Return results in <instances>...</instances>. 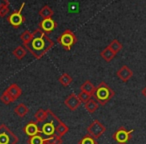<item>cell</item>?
I'll return each instance as SVG.
<instances>
[{
  "instance_id": "1",
  "label": "cell",
  "mask_w": 146,
  "mask_h": 144,
  "mask_svg": "<svg viewBox=\"0 0 146 144\" xmlns=\"http://www.w3.org/2000/svg\"><path fill=\"white\" fill-rule=\"evenodd\" d=\"M54 46V41L51 40L46 33L37 28L32 32V39L30 42L24 45L25 49L29 51L36 59H40Z\"/></svg>"
},
{
  "instance_id": "7",
  "label": "cell",
  "mask_w": 146,
  "mask_h": 144,
  "mask_svg": "<svg viewBox=\"0 0 146 144\" xmlns=\"http://www.w3.org/2000/svg\"><path fill=\"white\" fill-rule=\"evenodd\" d=\"M24 6H25V3H22L18 10L13 11V12L7 17L8 23L12 27H14V28H18V27H20L21 25L25 22V17L22 15V10H23V8H24Z\"/></svg>"
},
{
  "instance_id": "11",
  "label": "cell",
  "mask_w": 146,
  "mask_h": 144,
  "mask_svg": "<svg viewBox=\"0 0 146 144\" xmlns=\"http://www.w3.org/2000/svg\"><path fill=\"white\" fill-rule=\"evenodd\" d=\"M117 77L121 80L122 82H127L130 78L133 76V71L127 66V65H123L121 66L116 72Z\"/></svg>"
},
{
  "instance_id": "23",
  "label": "cell",
  "mask_w": 146,
  "mask_h": 144,
  "mask_svg": "<svg viewBox=\"0 0 146 144\" xmlns=\"http://www.w3.org/2000/svg\"><path fill=\"white\" fill-rule=\"evenodd\" d=\"M68 131H69L68 126H67L63 121L59 122V124L57 125V127H56V134H57V135L60 136V137H62V136L65 135V134H66Z\"/></svg>"
},
{
  "instance_id": "31",
  "label": "cell",
  "mask_w": 146,
  "mask_h": 144,
  "mask_svg": "<svg viewBox=\"0 0 146 144\" xmlns=\"http://www.w3.org/2000/svg\"><path fill=\"white\" fill-rule=\"evenodd\" d=\"M4 6H9V1L8 0H0V8Z\"/></svg>"
},
{
  "instance_id": "27",
  "label": "cell",
  "mask_w": 146,
  "mask_h": 144,
  "mask_svg": "<svg viewBox=\"0 0 146 144\" xmlns=\"http://www.w3.org/2000/svg\"><path fill=\"white\" fill-rule=\"evenodd\" d=\"M45 144H62V138H61L60 136L57 135V134H55V135L52 136V137L46 138Z\"/></svg>"
},
{
  "instance_id": "8",
  "label": "cell",
  "mask_w": 146,
  "mask_h": 144,
  "mask_svg": "<svg viewBox=\"0 0 146 144\" xmlns=\"http://www.w3.org/2000/svg\"><path fill=\"white\" fill-rule=\"evenodd\" d=\"M105 131H106L105 126L99 120H94L87 127V133L89 135H91L92 137H94L95 139H98L99 137H101Z\"/></svg>"
},
{
  "instance_id": "18",
  "label": "cell",
  "mask_w": 146,
  "mask_h": 144,
  "mask_svg": "<svg viewBox=\"0 0 146 144\" xmlns=\"http://www.w3.org/2000/svg\"><path fill=\"white\" fill-rule=\"evenodd\" d=\"M26 52L27 51L24 46H17L16 48L12 51V54L16 59L21 60V59H23L25 56H26Z\"/></svg>"
},
{
  "instance_id": "14",
  "label": "cell",
  "mask_w": 146,
  "mask_h": 144,
  "mask_svg": "<svg viewBox=\"0 0 146 144\" xmlns=\"http://www.w3.org/2000/svg\"><path fill=\"white\" fill-rule=\"evenodd\" d=\"M53 14H54V11H53L52 8H51L50 6H48V5H44V6L39 10V16L42 19L52 18Z\"/></svg>"
},
{
  "instance_id": "2",
  "label": "cell",
  "mask_w": 146,
  "mask_h": 144,
  "mask_svg": "<svg viewBox=\"0 0 146 144\" xmlns=\"http://www.w3.org/2000/svg\"><path fill=\"white\" fill-rule=\"evenodd\" d=\"M114 95H115V92L113 91V89L103 81L100 82L98 86H96L92 94L94 100L101 106H105L113 98Z\"/></svg>"
},
{
  "instance_id": "3",
  "label": "cell",
  "mask_w": 146,
  "mask_h": 144,
  "mask_svg": "<svg viewBox=\"0 0 146 144\" xmlns=\"http://www.w3.org/2000/svg\"><path fill=\"white\" fill-rule=\"evenodd\" d=\"M47 115L40 127V134L44 137H52L56 134V127L61 121L50 109H47Z\"/></svg>"
},
{
  "instance_id": "29",
  "label": "cell",
  "mask_w": 146,
  "mask_h": 144,
  "mask_svg": "<svg viewBox=\"0 0 146 144\" xmlns=\"http://www.w3.org/2000/svg\"><path fill=\"white\" fill-rule=\"evenodd\" d=\"M78 98H79V100L81 101V103H86L87 101H89L90 99H91V95L88 93H86V92H83V91H80V93L78 94Z\"/></svg>"
},
{
  "instance_id": "26",
  "label": "cell",
  "mask_w": 146,
  "mask_h": 144,
  "mask_svg": "<svg viewBox=\"0 0 146 144\" xmlns=\"http://www.w3.org/2000/svg\"><path fill=\"white\" fill-rule=\"evenodd\" d=\"M20 39L23 42V45H26L27 43L30 42V40L32 39V32H30L29 30H25L24 32L20 35Z\"/></svg>"
},
{
  "instance_id": "19",
  "label": "cell",
  "mask_w": 146,
  "mask_h": 144,
  "mask_svg": "<svg viewBox=\"0 0 146 144\" xmlns=\"http://www.w3.org/2000/svg\"><path fill=\"white\" fill-rule=\"evenodd\" d=\"M94 89H95V86L89 81V80H86L81 86H80V91H83V92H86V93L90 94L92 96L94 92Z\"/></svg>"
},
{
  "instance_id": "21",
  "label": "cell",
  "mask_w": 146,
  "mask_h": 144,
  "mask_svg": "<svg viewBox=\"0 0 146 144\" xmlns=\"http://www.w3.org/2000/svg\"><path fill=\"white\" fill-rule=\"evenodd\" d=\"M58 81H59V83H60L62 86H64V87H67V86H69L71 83H72L73 79H72V77H71V76L69 75L68 73H63L62 75H61L60 77L58 78Z\"/></svg>"
},
{
  "instance_id": "9",
  "label": "cell",
  "mask_w": 146,
  "mask_h": 144,
  "mask_svg": "<svg viewBox=\"0 0 146 144\" xmlns=\"http://www.w3.org/2000/svg\"><path fill=\"white\" fill-rule=\"evenodd\" d=\"M64 104L66 105V107H68L71 111H75L76 109L80 107L81 105V101L79 100L78 96L75 93H71L69 94L66 97V99L64 100Z\"/></svg>"
},
{
  "instance_id": "6",
  "label": "cell",
  "mask_w": 146,
  "mask_h": 144,
  "mask_svg": "<svg viewBox=\"0 0 146 144\" xmlns=\"http://www.w3.org/2000/svg\"><path fill=\"white\" fill-rule=\"evenodd\" d=\"M134 132L133 129L127 130L125 127L121 126V127L117 128L113 134H112V138L117 144H127L130 141L132 137V133Z\"/></svg>"
},
{
  "instance_id": "13",
  "label": "cell",
  "mask_w": 146,
  "mask_h": 144,
  "mask_svg": "<svg viewBox=\"0 0 146 144\" xmlns=\"http://www.w3.org/2000/svg\"><path fill=\"white\" fill-rule=\"evenodd\" d=\"M5 92L15 101V100L18 99L21 96V94H22V89H21L16 83H12L5 89Z\"/></svg>"
},
{
  "instance_id": "22",
  "label": "cell",
  "mask_w": 146,
  "mask_h": 144,
  "mask_svg": "<svg viewBox=\"0 0 146 144\" xmlns=\"http://www.w3.org/2000/svg\"><path fill=\"white\" fill-rule=\"evenodd\" d=\"M46 115H47L46 110L40 108V109L37 110V111L35 112V114H34L35 121H36L37 123H42V122L45 120V118H46Z\"/></svg>"
},
{
  "instance_id": "17",
  "label": "cell",
  "mask_w": 146,
  "mask_h": 144,
  "mask_svg": "<svg viewBox=\"0 0 146 144\" xmlns=\"http://www.w3.org/2000/svg\"><path fill=\"white\" fill-rule=\"evenodd\" d=\"M46 141V138L44 137L41 134H37L34 136H30L27 140V143L28 144H45Z\"/></svg>"
},
{
  "instance_id": "4",
  "label": "cell",
  "mask_w": 146,
  "mask_h": 144,
  "mask_svg": "<svg viewBox=\"0 0 146 144\" xmlns=\"http://www.w3.org/2000/svg\"><path fill=\"white\" fill-rule=\"evenodd\" d=\"M76 42H77V37L75 36L74 32H72L70 29L64 30L57 38V43L59 45H61L67 51L71 50L72 46L74 44H76Z\"/></svg>"
},
{
  "instance_id": "20",
  "label": "cell",
  "mask_w": 146,
  "mask_h": 144,
  "mask_svg": "<svg viewBox=\"0 0 146 144\" xmlns=\"http://www.w3.org/2000/svg\"><path fill=\"white\" fill-rule=\"evenodd\" d=\"M98 106H99V104H98L94 99H92V98L89 100V101H87L86 103H84V107H85V109L87 110L90 114L94 113V112L97 110Z\"/></svg>"
},
{
  "instance_id": "30",
  "label": "cell",
  "mask_w": 146,
  "mask_h": 144,
  "mask_svg": "<svg viewBox=\"0 0 146 144\" xmlns=\"http://www.w3.org/2000/svg\"><path fill=\"white\" fill-rule=\"evenodd\" d=\"M9 12V6H4L0 8V17H5Z\"/></svg>"
},
{
  "instance_id": "15",
  "label": "cell",
  "mask_w": 146,
  "mask_h": 144,
  "mask_svg": "<svg viewBox=\"0 0 146 144\" xmlns=\"http://www.w3.org/2000/svg\"><path fill=\"white\" fill-rule=\"evenodd\" d=\"M100 56H101L102 58L106 61V62H110V61H111L112 59L116 56V54L107 46V47H105L101 52H100Z\"/></svg>"
},
{
  "instance_id": "28",
  "label": "cell",
  "mask_w": 146,
  "mask_h": 144,
  "mask_svg": "<svg viewBox=\"0 0 146 144\" xmlns=\"http://www.w3.org/2000/svg\"><path fill=\"white\" fill-rule=\"evenodd\" d=\"M0 101L2 102V103L6 104V105H8V104L12 103L14 100L12 99V98L10 97V96L8 95V94L6 93V92H3L2 94H1V96H0Z\"/></svg>"
},
{
  "instance_id": "10",
  "label": "cell",
  "mask_w": 146,
  "mask_h": 144,
  "mask_svg": "<svg viewBox=\"0 0 146 144\" xmlns=\"http://www.w3.org/2000/svg\"><path fill=\"white\" fill-rule=\"evenodd\" d=\"M56 27H57V23L52 18H46V19H42L39 22L38 28L41 29L44 33L48 34V33L52 32Z\"/></svg>"
},
{
  "instance_id": "5",
  "label": "cell",
  "mask_w": 146,
  "mask_h": 144,
  "mask_svg": "<svg viewBox=\"0 0 146 144\" xmlns=\"http://www.w3.org/2000/svg\"><path fill=\"white\" fill-rule=\"evenodd\" d=\"M18 137L5 124H0V144H17Z\"/></svg>"
},
{
  "instance_id": "24",
  "label": "cell",
  "mask_w": 146,
  "mask_h": 144,
  "mask_svg": "<svg viewBox=\"0 0 146 144\" xmlns=\"http://www.w3.org/2000/svg\"><path fill=\"white\" fill-rule=\"evenodd\" d=\"M108 47H109V48L111 49L115 54H117V53L122 49V44L119 42V40H117V39H113V40L109 43Z\"/></svg>"
},
{
  "instance_id": "25",
  "label": "cell",
  "mask_w": 146,
  "mask_h": 144,
  "mask_svg": "<svg viewBox=\"0 0 146 144\" xmlns=\"http://www.w3.org/2000/svg\"><path fill=\"white\" fill-rule=\"evenodd\" d=\"M78 144H98V143L95 138L92 137L91 135H89V134L87 133L78 141Z\"/></svg>"
},
{
  "instance_id": "12",
  "label": "cell",
  "mask_w": 146,
  "mask_h": 144,
  "mask_svg": "<svg viewBox=\"0 0 146 144\" xmlns=\"http://www.w3.org/2000/svg\"><path fill=\"white\" fill-rule=\"evenodd\" d=\"M23 132L26 134L27 136H34L37 135V134H40V127L38 126V123H37L35 120H32V121L28 122L26 125L23 128Z\"/></svg>"
},
{
  "instance_id": "16",
  "label": "cell",
  "mask_w": 146,
  "mask_h": 144,
  "mask_svg": "<svg viewBox=\"0 0 146 144\" xmlns=\"http://www.w3.org/2000/svg\"><path fill=\"white\" fill-rule=\"evenodd\" d=\"M14 112L17 116L19 117H24L27 115V113L29 112V108L25 105L24 103H20L14 108Z\"/></svg>"
},
{
  "instance_id": "32",
  "label": "cell",
  "mask_w": 146,
  "mask_h": 144,
  "mask_svg": "<svg viewBox=\"0 0 146 144\" xmlns=\"http://www.w3.org/2000/svg\"><path fill=\"white\" fill-rule=\"evenodd\" d=\"M142 94H143V96L146 98V86L143 88V89H142Z\"/></svg>"
}]
</instances>
